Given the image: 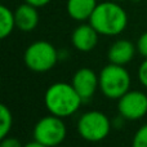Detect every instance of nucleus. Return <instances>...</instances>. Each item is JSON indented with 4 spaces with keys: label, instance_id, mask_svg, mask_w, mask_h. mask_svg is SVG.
<instances>
[{
    "label": "nucleus",
    "instance_id": "6",
    "mask_svg": "<svg viewBox=\"0 0 147 147\" xmlns=\"http://www.w3.org/2000/svg\"><path fill=\"white\" fill-rule=\"evenodd\" d=\"M67 136V128L62 117L49 114L35 124L34 140L47 147H57L65 141Z\"/></svg>",
    "mask_w": 147,
    "mask_h": 147
},
{
    "label": "nucleus",
    "instance_id": "11",
    "mask_svg": "<svg viewBox=\"0 0 147 147\" xmlns=\"http://www.w3.org/2000/svg\"><path fill=\"white\" fill-rule=\"evenodd\" d=\"M14 18H16V27L21 31H32L36 28L39 23V13L38 8L34 5L25 3L20 5L14 10Z\"/></svg>",
    "mask_w": 147,
    "mask_h": 147
},
{
    "label": "nucleus",
    "instance_id": "15",
    "mask_svg": "<svg viewBox=\"0 0 147 147\" xmlns=\"http://www.w3.org/2000/svg\"><path fill=\"white\" fill-rule=\"evenodd\" d=\"M132 147H147V123L134 133Z\"/></svg>",
    "mask_w": 147,
    "mask_h": 147
},
{
    "label": "nucleus",
    "instance_id": "21",
    "mask_svg": "<svg viewBox=\"0 0 147 147\" xmlns=\"http://www.w3.org/2000/svg\"><path fill=\"white\" fill-rule=\"evenodd\" d=\"M112 1H123V0H112Z\"/></svg>",
    "mask_w": 147,
    "mask_h": 147
},
{
    "label": "nucleus",
    "instance_id": "22",
    "mask_svg": "<svg viewBox=\"0 0 147 147\" xmlns=\"http://www.w3.org/2000/svg\"><path fill=\"white\" fill-rule=\"evenodd\" d=\"M57 147H63V146H61V145H59V146H57Z\"/></svg>",
    "mask_w": 147,
    "mask_h": 147
},
{
    "label": "nucleus",
    "instance_id": "19",
    "mask_svg": "<svg viewBox=\"0 0 147 147\" xmlns=\"http://www.w3.org/2000/svg\"><path fill=\"white\" fill-rule=\"evenodd\" d=\"M26 3H28V4L34 5V7L36 8H40V7H45L48 3H51L52 0H25Z\"/></svg>",
    "mask_w": 147,
    "mask_h": 147
},
{
    "label": "nucleus",
    "instance_id": "5",
    "mask_svg": "<svg viewBox=\"0 0 147 147\" xmlns=\"http://www.w3.org/2000/svg\"><path fill=\"white\" fill-rule=\"evenodd\" d=\"M111 120L101 111H88L80 116L76 124L78 133L86 142H101L111 130Z\"/></svg>",
    "mask_w": 147,
    "mask_h": 147
},
{
    "label": "nucleus",
    "instance_id": "12",
    "mask_svg": "<svg viewBox=\"0 0 147 147\" xmlns=\"http://www.w3.org/2000/svg\"><path fill=\"white\" fill-rule=\"evenodd\" d=\"M97 5V0H67L66 10L72 20L83 22L90 18Z\"/></svg>",
    "mask_w": 147,
    "mask_h": 147
},
{
    "label": "nucleus",
    "instance_id": "14",
    "mask_svg": "<svg viewBox=\"0 0 147 147\" xmlns=\"http://www.w3.org/2000/svg\"><path fill=\"white\" fill-rule=\"evenodd\" d=\"M13 125V115L9 107L0 105V137L4 138L9 134Z\"/></svg>",
    "mask_w": 147,
    "mask_h": 147
},
{
    "label": "nucleus",
    "instance_id": "10",
    "mask_svg": "<svg viewBox=\"0 0 147 147\" xmlns=\"http://www.w3.org/2000/svg\"><path fill=\"white\" fill-rule=\"evenodd\" d=\"M136 49L137 47H134L132 41L127 40V39H120V40L115 41L114 44H111L109 52H107V58H109L110 63L125 66L134 58Z\"/></svg>",
    "mask_w": 147,
    "mask_h": 147
},
{
    "label": "nucleus",
    "instance_id": "3",
    "mask_svg": "<svg viewBox=\"0 0 147 147\" xmlns=\"http://www.w3.org/2000/svg\"><path fill=\"white\" fill-rule=\"evenodd\" d=\"M99 78V90L109 99H119L128 90H130V74L124 66L109 63L101 70Z\"/></svg>",
    "mask_w": 147,
    "mask_h": 147
},
{
    "label": "nucleus",
    "instance_id": "4",
    "mask_svg": "<svg viewBox=\"0 0 147 147\" xmlns=\"http://www.w3.org/2000/svg\"><path fill=\"white\" fill-rule=\"evenodd\" d=\"M23 61L26 67L31 71L47 72L56 66L58 61V52L49 41L38 40L26 48Z\"/></svg>",
    "mask_w": 147,
    "mask_h": 147
},
{
    "label": "nucleus",
    "instance_id": "8",
    "mask_svg": "<svg viewBox=\"0 0 147 147\" xmlns=\"http://www.w3.org/2000/svg\"><path fill=\"white\" fill-rule=\"evenodd\" d=\"M71 84L78 92V94L81 97V99L88 101L99 88V78L92 69L81 67L74 74Z\"/></svg>",
    "mask_w": 147,
    "mask_h": 147
},
{
    "label": "nucleus",
    "instance_id": "13",
    "mask_svg": "<svg viewBox=\"0 0 147 147\" xmlns=\"http://www.w3.org/2000/svg\"><path fill=\"white\" fill-rule=\"evenodd\" d=\"M16 28L14 12L5 5L0 7V38L7 39Z\"/></svg>",
    "mask_w": 147,
    "mask_h": 147
},
{
    "label": "nucleus",
    "instance_id": "16",
    "mask_svg": "<svg viewBox=\"0 0 147 147\" xmlns=\"http://www.w3.org/2000/svg\"><path fill=\"white\" fill-rule=\"evenodd\" d=\"M137 51L143 58H147V31L143 32L137 40Z\"/></svg>",
    "mask_w": 147,
    "mask_h": 147
},
{
    "label": "nucleus",
    "instance_id": "1",
    "mask_svg": "<svg viewBox=\"0 0 147 147\" xmlns=\"http://www.w3.org/2000/svg\"><path fill=\"white\" fill-rule=\"evenodd\" d=\"M83 99L72 84L54 83L48 86L44 94V105L49 114L58 117H69L79 111Z\"/></svg>",
    "mask_w": 147,
    "mask_h": 147
},
{
    "label": "nucleus",
    "instance_id": "18",
    "mask_svg": "<svg viewBox=\"0 0 147 147\" xmlns=\"http://www.w3.org/2000/svg\"><path fill=\"white\" fill-rule=\"evenodd\" d=\"M0 147H23L22 143L20 142V140L16 137H7L1 138V143H0Z\"/></svg>",
    "mask_w": 147,
    "mask_h": 147
},
{
    "label": "nucleus",
    "instance_id": "7",
    "mask_svg": "<svg viewBox=\"0 0 147 147\" xmlns=\"http://www.w3.org/2000/svg\"><path fill=\"white\" fill-rule=\"evenodd\" d=\"M119 115L125 120H140L147 114V94L141 90H128L117 99Z\"/></svg>",
    "mask_w": 147,
    "mask_h": 147
},
{
    "label": "nucleus",
    "instance_id": "17",
    "mask_svg": "<svg viewBox=\"0 0 147 147\" xmlns=\"http://www.w3.org/2000/svg\"><path fill=\"white\" fill-rule=\"evenodd\" d=\"M138 79L140 83L147 89V58L143 59V62L138 67Z\"/></svg>",
    "mask_w": 147,
    "mask_h": 147
},
{
    "label": "nucleus",
    "instance_id": "20",
    "mask_svg": "<svg viewBox=\"0 0 147 147\" xmlns=\"http://www.w3.org/2000/svg\"><path fill=\"white\" fill-rule=\"evenodd\" d=\"M23 147H47V146H44V145H41L40 142H38V141H35L34 140L32 142H28V143H26Z\"/></svg>",
    "mask_w": 147,
    "mask_h": 147
},
{
    "label": "nucleus",
    "instance_id": "9",
    "mask_svg": "<svg viewBox=\"0 0 147 147\" xmlns=\"http://www.w3.org/2000/svg\"><path fill=\"white\" fill-rule=\"evenodd\" d=\"M98 35L97 30L90 25V23H83L78 26L72 31L71 35V43L74 48L79 52H90L97 47L98 43Z\"/></svg>",
    "mask_w": 147,
    "mask_h": 147
},
{
    "label": "nucleus",
    "instance_id": "2",
    "mask_svg": "<svg viewBox=\"0 0 147 147\" xmlns=\"http://www.w3.org/2000/svg\"><path fill=\"white\" fill-rule=\"evenodd\" d=\"M89 23L99 35L116 36L127 28L128 14L117 1H103L96 7L89 18Z\"/></svg>",
    "mask_w": 147,
    "mask_h": 147
}]
</instances>
